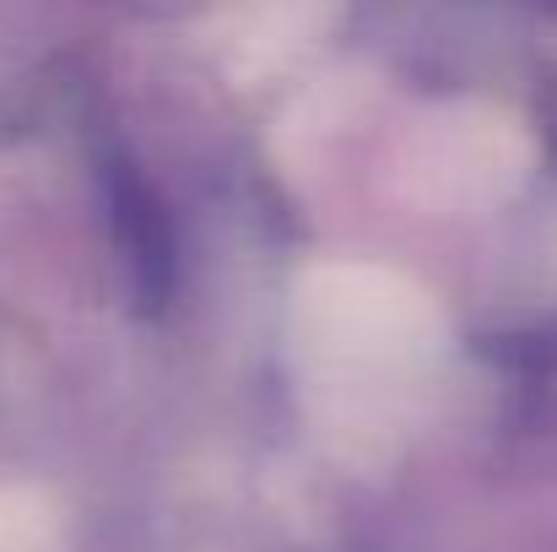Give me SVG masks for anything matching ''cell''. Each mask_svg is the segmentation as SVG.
<instances>
[{
  "mask_svg": "<svg viewBox=\"0 0 557 552\" xmlns=\"http://www.w3.org/2000/svg\"><path fill=\"white\" fill-rule=\"evenodd\" d=\"M298 347L331 417L358 433H384V417L406 406V390L438 353V320L400 277L336 266L298 293Z\"/></svg>",
  "mask_w": 557,
  "mask_h": 552,
  "instance_id": "1",
  "label": "cell"
}]
</instances>
